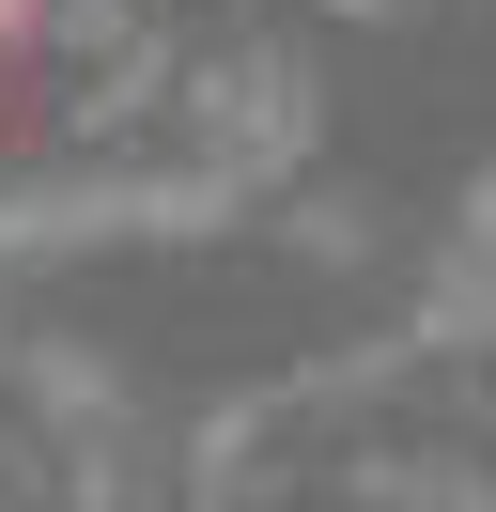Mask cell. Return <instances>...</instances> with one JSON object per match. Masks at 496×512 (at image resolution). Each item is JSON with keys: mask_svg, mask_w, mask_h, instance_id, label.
<instances>
[{"mask_svg": "<svg viewBox=\"0 0 496 512\" xmlns=\"http://www.w3.org/2000/svg\"><path fill=\"white\" fill-rule=\"evenodd\" d=\"M465 249H481V264H496V171H481V202H465Z\"/></svg>", "mask_w": 496, "mask_h": 512, "instance_id": "cell-1", "label": "cell"}, {"mask_svg": "<svg viewBox=\"0 0 496 512\" xmlns=\"http://www.w3.org/2000/svg\"><path fill=\"white\" fill-rule=\"evenodd\" d=\"M341 16H403V0H341Z\"/></svg>", "mask_w": 496, "mask_h": 512, "instance_id": "cell-2", "label": "cell"}]
</instances>
